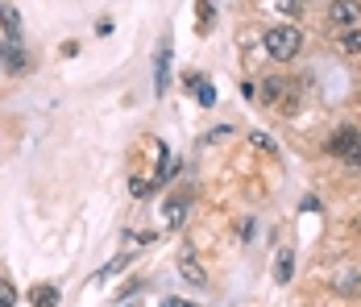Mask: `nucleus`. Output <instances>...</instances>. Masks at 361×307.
<instances>
[{"mask_svg": "<svg viewBox=\"0 0 361 307\" xmlns=\"http://www.w3.org/2000/svg\"><path fill=\"white\" fill-rule=\"evenodd\" d=\"M299 50H303V34H299V25H270V30H266V54H270L274 63H290V59H299Z\"/></svg>", "mask_w": 361, "mask_h": 307, "instance_id": "obj_1", "label": "nucleus"}, {"mask_svg": "<svg viewBox=\"0 0 361 307\" xmlns=\"http://www.w3.org/2000/svg\"><path fill=\"white\" fill-rule=\"evenodd\" d=\"M0 63H4V71H8V75H25L30 59H25L21 37H0Z\"/></svg>", "mask_w": 361, "mask_h": 307, "instance_id": "obj_2", "label": "nucleus"}, {"mask_svg": "<svg viewBox=\"0 0 361 307\" xmlns=\"http://www.w3.org/2000/svg\"><path fill=\"white\" fill-rule=\"evenodd\" d=\"M328 21L336 30H357L361 25V4L357 0H332L328 4Z\"/></svg>", "mask_w": 361, "mask_h": 307, "instance_id": "obj_3", "label": "nucleus"}, {"mask_svg": "<svg viewBox=\"0 0 361 307\" xmlns=\"http://www.w3.org/2000/svg\"><path fill=\"white\" fill-rule=\"evenodd\" d=\"M328 150L341 154V158H349L353 167H361V133L357 129H336V137L328 141Z\"/></svg>", "mask_w": 361, "mask_h": 307, "instance_id": "obj_4", "label": "nucleus"}, {"mask_svg": "<svg viewBox=\"0 0 361 307\" xmlns=\"http://www.w3.org/2000/svg\"><path fill=\"white\" fill-rule=\"evenodd\" d=\"M154 71H158V75H154V92L166 96V83H171V75H166V71H171V42L158 46V54H154Z\"/></svg>", "mask_w": 361, "mask_h": 307, "instance_id": "obj_5", "label": "nucleus"}, {"mask_svg": "<svg viewBox=\"0 0 361 307\" xmlns=\"http://www.w3.org/2000/svg\"><path fill=\"white\" fill-rule=\"evenodd\" d=\"M179 274L191 282V287H204V278H208V274H204V266H200L191 253H183V258H179Z\"/></svg>", "mask_w": 361, "mask_h": 307, "instance_id": "obj_6", "label": "nucleus"}, {"mask_svg": "<svg viewBox=\"0 0 361 307\" xmlns=\"http://www.w3.org/2000/svg\"><path fill=\"white\" fill-rule=\"evenodd\" d=\"M0 25H4V37H21V13L13 4H0Z\"/></svg>", "mask_w": 361, "mask_h": 307, "instance_id": "obj_7", "label": "nucleus"}, {"mask_svg": "<svg viewBox=\"0 0 361 307\" xmlns=\"http://www.w3.org/2000/svg\"><path fill=\"white\" fill-rule=\"evenodd\" d=\"M162 216H166V229H179L183 216H187V200H183V195L179 200H171V204L162 207Z\"/></svg>", "mask_w": 361, "mask_h": 307, "instance_id": "obj_8", "label": "nucleus"}, {"mask_svg": "<svg viewBox=\"0 0 361 307\" xmlns=\"http://www.w3.org/2000/svg\"><path fill=\"white\" fill-rule=\"evenodd\" d=\"M30 299H34V307H59V291L54 287H34Z\"/></svg>", "mask_w": 361, "mask_h": 307, "instance_id": "obj_9", "label": "nucleus"}, {"mask_svg": "<svg viewBox=\"0 0 361 307\" xmlns=\"http://www.w3.org/2000/svg\"><path fill=\"white\" fill-rule=\"evenodd\" d=\"M341 50L345 54H361V30H345L341 34Z\"/></svg>", "mask_w": 361, "mask_h": 307, "instance_id": "obj_10", "label": "nucleus"}, {"mask_svg": "<svg viewBox=\"0 0 361 307\" xmlns=\"http://www.w3.org/2000/svg\"><path fill=\"white\" fill-rule=\"evenodd\" d=\"M191 88H195L200 104H216V92H212V83H208V79H191Z\"/></svg>", "mask_w": 361, "mask_h": 307, "instance_id": "obj_11", "label": "nucleus"}, {"mask_svg": "<svg viewBox=\"0 0 361 307\" xmlns=\"http://www.w3.org/2000/svg\"><path fill=\"white\" fill-rule=\"evenodd\" d=\"M290 270H295V258H290V253H279V266H274V278H279V282H290Z\"/></svg>", "mask_w": 361, "mask_h": 307, "instance_id": "obj_12", "label": "nucleus"}, {"mask_svg": "<svg viewBox=\"0 0 361 307\" xmlns=\"http://www.w3.org/2000/svg\"><path fill=\"white\" fill-rule=\"evenodd\" d=\"M0 307H17V287L8 278H0Z\"/></svg>", "mask_w": 361, "mask_h": 307, "instance_id": "obj_13", "label": "nucleus"}, {"mask_svg": "<svg viewBox=\"0 0 361 307\" xmlns=\"http://www.w3.org/2000/svg\"><path fill=\"white\" fill-rule=\"evenodd\" d=\"M200 30H212V0H200Z\"/></svg>", "mask_w": 361, "mask_h": 307, "instance_id": "obj_14", "label": "nucleus"}, {"mask_svg": "<svg viewBox=\"0 0 361 307\" xmlns=\"http://www.w3.org/2000/svg\"><path fill=\"white\" fill-rule=\"evenodd\" d=\"M279 13H287V17H299V13H303V4H299V0H279Z\"/></svg>", "mask_w": 361, "mask_h": 307, "instance_id": "obj_15", "label": "nucleus"}, {"mask_svg": "<svg viewBox=\"0 0 361 307\" xmlns=\"http://www.w3.org/2000/svg\"><path fill=\"white\" fill-rule=\"evenodd\" d=\"M149 187H154V183H145V179H133V183H129L133 195H149Z\"/></svg>", "mask_w": 361, "mask_h": 307, "instance_id": "obj_16", "label": "nucleus"}, {"mask_svg": "<svg viewBox=\"0 0 361 307\" xmlns=\"http://www.w3.org/2000/svg\"><path fill=\"white\" fill-rule=\"evenodd\" d=\"M125 262H129V258L121 253V258H112V262H109V266H104V270H100V274H116V270H121V266H125Z\"/></svg>", "mask_w": 361, "mask_h": 307, "instance_id": "obj_17", "label": "nucleus"}, {"mask_svg": "<svg viewBox=\"0 0 361 307\" xmlns=\"http://www.w3.org/2000/svg\"><path fill=\"white\" fill-rule=\"evenodd\" d=\"M253 145H262V150H274V141H270L266 133H253Z\"/></svg>", "mask_w": 361, "mask_h": 307, "instance_id": "obj_18", "label": "nucleus"}, {"mask_svg": "<svg viewBox=\"0 0 361 307\" xmlns=\"http://www.w3.org/2000/svg\"><path fill=\"white\" fill-rule=\"evenodd\" d=\"M166 307H195V303H187V299H166Z\"/></svg>", "mask_w": 361, "mask_h": 307, "instance_id": "obj_19", "label": "nucleus"}]
</instances>
